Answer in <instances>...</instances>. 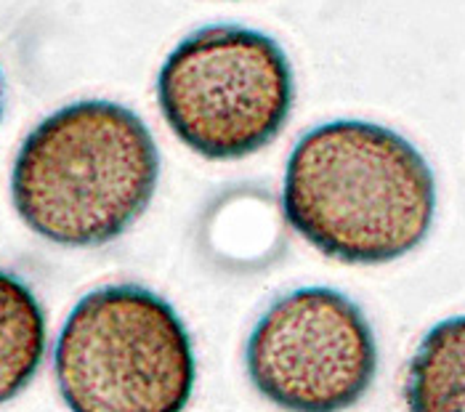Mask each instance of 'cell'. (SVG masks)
<instances>
[{
    "instance_id": "2",
    "label": "cell",
    "mask_w": 465,
    "mask_h": 412,
    "mask_svg": "<svg viewBox=\"0 0 465 412\" xmlns=\"http://www.w3.org/2000/svg\"><path fill=\"white\" fill-rule=\"evenodd\" d=\"M160 152L142 117L117 102H72L22 141L11 200L37 237L99 247L125 235L149 207Z\"/></svg>"
},
{
    "instance_id": "3",
    "label": "cell",
    "mask_w": 465,
    "mask_h": 412,
    "mask_svg": "<svg viewBox=\"0 0 465 412\" xmlns=\"http://www.w3.org/2000/svg\"><path fill=\"white\" fill-rule=\"evenodd\" d=\"M54 370L70 412H183L197 380L181 317L142 285L83 296L56 338Z\"/></svg>"
},
{
    "instance_id": "4",
    "label": "cell",
    "mask_w": 465,
    "mask_h": 412,
    "mask_svg": "<svg viewBox=\"0 0 465 412\" xmlns=\"http://www.w3.org/2000/svg\"><path fill=\"white\" fill-rule=\"evenodd\" d=\"M295 99L282 45L251 27H203L168 54L157 102L171 131L205 160H242L285 128Z\"/></svg>"
},
{
    "instance_id": "6",
    "label": "cell",
    "mask_w": 465,
    "mask_h": 412,
    "mask_svg": "<svg viewBox=\"0 0 465 412\" xmlns=\"http://www.w3.org/2000/svg\"><path fill=\"white\" fill-rule=\"evenodd\" d=\"M48 322L33 287L0 269V405L16 399L37 376Z\"/></svg>"
},
{
    "instance_id": "5",
    "label": "cell",
    "mask_w": 465,
    "mask_h": 412,
    "mask_svg": "<svg viewBox=\"0 0 465 412\" xmlns=\"http://www.w3.org/2000/svg\"><path fill=\"white\" fill-rule=\"evenodd\" d=\"M252 388L285 412H343L370 391L378 344L370 319L332 287H298L277 298L245 344Z\"/></svg>"
},
{
    "instance_id": "7",
    "label": "cell",
    "mask_w": 465,
    "mask_h": 412,
    "mask_svg": "<svg viewBox=\"0 0 465 412\" xmlns=\"http://www.w3.org/2000/svg\"><path fill=\"white\" fill-rule=\"evenodd\" d=\"M404 402L407 412H465V314L423 336L407 367Z\"/></svg>"
},
{
    "instance_id": "8",
    "label": "cell",
    "mask_w": 465,
    "mask_h": 412,
    "mask_svg": "<svg viewBox=\"0 0 465 412\" xmlns=\"http://www.w3.org/2000/svg\"><path fill=\"white\" fill-rule=\"evenodd\" d=\"M3 106H5V85H3V72H0V120H3Z\"/></svg>"
},
{
    "instance_id": "1",
    "label": "cell",
    "mask_w": 465,
    "mask_h": 412,
    "mask_svg": "<svg viewBox=\"0 0 465 412\" xmlns=\"http://www.w3.org/2000/svg\"><path fill=\"white\" fill-rule=\"evenodd\" d=\"M282 210L287 224L327 258L391 264L429 237L436 178L401 134L370 120H330L292 146Z\"/></svg>"
}]
</instances>
